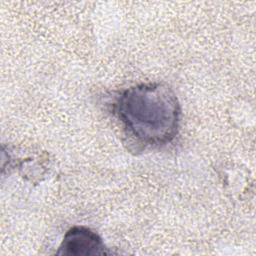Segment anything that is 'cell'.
Segmentation results:
<instances>
[{
    "label": "cell",
    "mask_w": 256,
    "mask_h": 256,
    "mask_svg": "<svg viewBox=\"0 0 256 256\" xmlns=\"http://www.w3.org/2000/svg\"><path fill=\"white\" fill-rule=\"evenodd\" d=\"M112 113L138 150L165 146L179 131L180 104L164 83H143L125 89L114 99Z\"/></svg>",
    "instance_id": "1"
},
{
    "label": "cell",
    "mask_w": 256,
    "mask_h": 256,
    "mask_svg": "<svg viewBox=\"0 0 256 256\" xmlns=\"http://www.w3.org/2000/svg\"><path fill=\"white\" fill-rule=\"evenodd\" d=\"M111 253L102 238L95 231L84 226L70 228L56 252L57 255L67 256H95Z\"/></svg>",
    "instance_id": "2"
}]
</instances>
